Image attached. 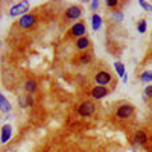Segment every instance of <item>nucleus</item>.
Returning <instances> with one entry per match:
<instances>
[{
    "label": "nucleus",
    "instance_id": "obj_15",
    "mask_svg": "<svg viewBox=\"0 0 152 152\" xmlns=\"http://www.w3.org/2000/svg\"><path fill=\"white\" fill-rule=\"evenodd\" d=\"M142 82H152V72H143L140 76Z\"/></svg>",
    "mask_w": 152,
    "mask_h": 152
},
{
    "label": "nucleus",
    "instance_id": "obj_20",
    "mask_svg": "<svg viewBox=\"0 0 152 152\" xmlns=\"http://www.w3.org/2000/svg\"><path fill=\"white\" fill-rule=\"evenodd\" d=\"M105 5H107L108 8H116V6L119 5V2H117V0H108Z\"/></svg>",
    "mask_w": 152,
    "mask_h": 152
},
{
    "label": "nucleus",
    "instance_id": "obj_13",
    "mask_svg": "<svg viewBox=\"0 0 152 152\" xmlns=\"http://www.w3.org/2000/svg\"><path fill=\"white\" fill-rule=\"evenodd\" d=\"M24 88H26V91H28V93H34V91L37 90V84H35V81H32V79L26 81V85H24Z\"/></svg>",
    "mask_w": 152,
    "mask_h": 152
},
{
    "label": "nucleus",
    "instance_id": "obj_4",
    "mask_svg": "<svg viewBox=\"0 0 152 152\" xmlns=\"http://www.w3.org/2000/svg\"><path fill=\"white\" fill-rule=\"evenodd\" d=\"M132 113H134V107L132 105H122L116 111V116L119 119H128V117L132 116Z\"/></svg>",
    "mask_w": 152,
    "mask_h": 152
},
{
    "label": "nucleus",
    "instance_id": "obj_21",
    "mask_svg": "<svg viewBox=\"0 0 152 152\" xmlns=\"http://www.w3.org/2000/svg\"><path fill=\"white\" fill-rule=\"evenodd\" d=\"M145 94H146L148 97H152V85H148V87L145 88Z\"/></svg>",
    "mask_w": 152,
    "mask_h": 152
},
{
    "label": "nucleus",
    "instance_id": "obj_19",
    "mask_svg": "<svg viewBox=\"0 0 152 152\" xmlns=\"http://www.w3.org/2000/svg\"><path fill=\"white\" fill-rule=\"evenodd\" d=\"M138 5H140L145 11H152V5L148 3V2H145V0H140V2H138Z\"/></svg>",
    "mask_w": 152,
    "mask_h": 152
},
{
    "label": "nucleus",
    "instance_id": "obj_8",
    "mask_svg": "<svg viewBox=\"0 0 152 152\" xmlns=\"http://www.w3.org/2000/svg\"><path fill=\"white\" fill-rule=\"evenodd\" d=\"M81 14H82V11H81V8H78V6H70V8L66 11V17H67L69 20L79 18Z\"/></svg>",
    "mask_w": 152,
    "mask_h": 152
},
{
    "label": "nucleus",
    "instance_id": "obj_16",
    "mask_svg": "<svg viewBox=\"0 0 152 152\" xmlns=\"http://www.w3.org/2000/svg\"><path fill=\"white\" fill-rule=\"evenodd\" d=\"M114 67H116V70H117V75L123 78V76H125V66L122 64V62H116Z\"/></svg>",
    "mask_w": 152,
    "mask_h": 152
},
{
    "label": "nucleus",
    "instance_id": "obj_24",
    "mask_svg": "<svg viewBox=\"0 0 152 152\" xmlns=\"http://www.w3.org/2000/svg\"><path fill=\"white\" fill-rule=\"evenodd\" d=\"M97 6H99V2H97V0H94V2H91V8H93V9H96Z\"/></svg>",
    "mask_w": 152,
    "mask_h": 152
},
{
    "label": "nucleus",
    "instance_id": "obj_1",
    "mask_svg": "<svg viewBox=\"0 0 152 152\" xmlns=\"http://www.w3.org/2000/svg\"><path fill=\"white\" fill-rule=\"evenodd\" d=\"M28 11H29V3L28 2H20L9 9V15L11 17H18V15L23 17V15L28 14Z\"/></svg>",
    "mask_w": 152,
    "mask_h": 152
},
{
    "label": "nucleus",
    "instance_id": "obj_18",
    "mask_svg": "<svg viewBox=\"0 0 152 152\" xmlns=\"http://www.w3.org/2000/svg\"><path fill=\"white\" fill-rule=\"evenodd\" d=\"M137 29H138V32H140V34L146 32V20H140V23H138Z\"/></svg>",
    "mask_w": 152,
    "mask_h": 152
},
{
    "label": "nucleus",
    "instance_id": "obj_3",
    "mask_svg": "<svg viewBox=\"0 0 152 152\" xmlns=\"http://www.w3.org/2000/svg\"><path fill=\"white\" fill-rule=\"evenodd\" d=\"M94 105L91 102H82L79 107H78V113L81 114V116L84 117H88V116H91V114L94 113Z\"/></svg>",
    "mask_w": 152,
    "mask_h": 152
},
{
    "label": "nucleus",
    "instance_id": "obj_2",
    "mask_svg": "<svg viewBox=\"0 0 152 152\" xmlns=\"http://www.w3.org/2000/svg\"><path fill=\"white\" fill-rule=\"evenodd\" d=\"M35 23H37V17L32 14H26V15L20 17V20H18L20 28H23V29H31Z\"/></svg>",
    "mask_w": 152,
    "mask_h": 152
},
{
    "label": "nucleus",
    "instance_id": "obj_22",
    "mask_svg": "<svg viewBox=\"0 0 152 152\" xmlns=\"http://www.w3.org/2000/svg\"><path fill=\"white\" fill-rule=\"evenodd\" d=\"M81 58H82V59H81L82 62H88V61H90V58H91V56H90V55H84V56H81Z\"/></svg>",
    "mask_w": 152,
    "mask_h": 152
},
{
    "label": "nucleus",
    "instance_id": "obj_14",
    "mask_svg": "<svg viewBox=\"0 0 152 152\" xmlns=\"http://www.w3.org/2000/svg\"><path fill=\"white\" fill-rule=\"evenodd\" d=\"M91 21H93V29H94V31H97V29L100 28V24H102V18H100L99 15H93Z\"/></svg>",
    "mask_w": 152,
    "mask_h": 152
},
{
    "label": "nucleus",
    "instance_id": "obj_6",
    "mask_svg": "<svg viewBox=\"0 0 152 152\" xmlns=\"http://www.w3.org/2000/svg\"><path fill=\"white\" fill-rule=\"evenodd\" d=\"M70 34H72L73 37L82 38V37L85 35V24H84V23H76V24H73L72 29H70Z\"/></svg>",
    "mask_w": 152,
    "mask_h": 152
},
{
    "label": "nucleus",
    "instance_id": "obj_23",
    "mask_svg": "<svg viewBox=\"0 0 152 152\" xmlns=\"http://www.w3.org/2000/svg\"><path fill=\"white\" fill-rule=\"evenodd\" d=\"M34 104V100H32V97H31V94L28 96V102H26V107H31Z\"/></svg>",
    "mask_w": 152,
    "mask_h": 152
},
{
    "label": "nucleus",
    "instance_id": "obj_12",
    "mask_svg": "<svg viewBox=\"0 0 152 152\" xmlns=\"http://www.w3.org/2000/svg\"><path fill=\"white\" fill-rule=\"evenodd\" d=\"M88 46H90V40H88L87 37L78 38V41H76V47H78L79 50H85Z\"/></svg>",
    "mask_w": 152,
    "mask_h": 152
},
{
    "label": "nucleus",
    "instance_id": "obj_17",
    "mask_svg": "<svg viewBox=\"0 0 152 152\" xmlns=\"http://www.w3.org/2000/svg\"><path fill=\"white\" fill-rule=\"evenodd\" d=\"M111 17L114 18V20H116V21H123V14H122V12H119V11H113V14H111Z\"/></svg>",
    "mask_w": 152,
    "mask_h": 152
},
{
    "label": "nucleus",
    "instance_id": "obj_7",
    "mask_svg": "<svg viewBox=\"0 0 152 152\" xmlns=\"http://www.w3.org/2000/svg\"><path fill=\"white\" fill-rule=\"evenodd\" d=\"M108 94V90H107V87H94L93 90H91V97L93 99H104L105 96Z\"/></svg>",
    "mask_w": 152,
    "mask_h": 152
},
{
    "label": "nucleus",
    "instance_id": "obj_9",
    "mask_svg": "<svg viewBox=\"0 0 152 152\" xmlns=\"http://www.w3.org/2000/svg\"><path fill=\"white\" fill-rule=\"evenodd\" d=\"M11 134H12L11 125H5L3 128H2V138H0V142H2V143H6L9 138H11Z\"/></svg>",
    "mask_w": 152,
    "mask_h": 152
},
{
    "label": "nucleus",
    "instance_id": "obj_5",
    "mask_svg": "<svg viewBox=\"0 0 152 152\" xmlns=\"http://www.w3.org/2000/svg\"><path fill=\"white\" fill-rule=\"evenodd\" d=\"M94 81H96V84H97V85L105 87L107 84H110V82H111V75H110L108 72H99V73L96 75Z\"/></svg>",
    "mask_w": 152,
    "mask_h": 152
},
{
    "label": "nucleus",
    "instance_id": "obj_11",
    "mask_svg": "<svg viewBox=\"0 0 152 152\" xmlns=\"http://www.w3.org/2000/svg\"><path fill=\"white\" fill-rule=\"evenodd\" d=\"M0 111H3V113H9L11 111V104L6 100V97L0 93Z\"/></svg>",
    "mask_w": 152,
    "mask_h": 152
},
{
    "label": "nucleus",
    "instance_id": "obj_10",
    "mask_svg": "<svg viewBox=\"0 0 152 152\" xmlns=\"http://www.w3.org/2000/svg\"><path fill=\"white\" fill-rule=\"evenodd\" d=\"M146 140H148V137L145 134V131H138L135 135H134V143L135 145H146Z\"/></svg>",
    "mask_w": 152,
    "mask_h": 152
}]
</instances>
